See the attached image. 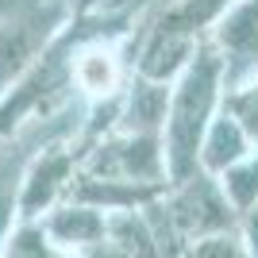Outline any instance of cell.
<instances>
[{"label":"cell","mask_w":258,"mask_h":258,"mask_svg":"<svg viewBox=\"0 0 258 258\" xmlns=\"http://www.w3.org/2000/svg\"><path fill=\"white\" fill-rule=\"evenodd\" d=\"M220 77H224V58L201 50L181 70L177 89L170 93V112L162 123V154H166L170 185L201 173V139H205L208 123L216 119Z\"/></svg>","instance_id":"cell-1"},{"label":"cell","mask_w":258,"mask_h":258,"mask_svg":"<svg viewBox=\"0 0 258 258\" xmlns=\"http://www.w3.org/2000/svg\"><path fill=\"white\" fill-rule=\"evenodd\" d=\"M151 208L166 220V231L158 235L166 258H170L166 239L170 243H197V239H208L235 227V208H231L227 193L220 189V177H212V173H193V177L177 181L173 193Z\"/></svg>","instance_id":"cell-2"},{"label":"cell","mask_w":258,"mask_h":258,"mask_svg":"<svg viewBox=\"0 0 258 258\" xmlns=\"http://www.w3.org/2000/svg\"><path fill=\"white\" fill-rule=\"evenodd\" d=\"M74 154L62 147L43 151L23 170V197H20V224L43 220L54 205H62V197L74 189Z\"/></svg>","instance_id":"cell-3"},{"label":"cell","mask_w":258,"mask_h":258,"mask_svg":"<svg viewBox=\"0 0 258 258\" xmlns=\"http://www.w3.org/2000/svg\"><path fill=\"white\" fill-rule=\"evenodd\" d=\"M54 23H58V8L46 4V8H27L12 20V12L0 16V89L8 85V77H16L23 66L31 62L39 46L50 39Z\"/></svg>","instance_id":"cell-4"},{"label":"cell","mask_w":258,"mask_h":258,"mask_svg":"<svg viewBox=\"0 0 258 258\" xmlns=\"http://www.w3.org/2000/svg\"><path fill=\"white\" fill-rule=\"evenodd\" d=\"M35 224H43L46 239H50L58 250H77V254H89V250H97L104 243V231H108V212L97 205H85V201H62V205H54L43 220H35Z\"/></svg>","instance_id":"cell-5"},{"label":"cell","mask_w":258,"mask_h":258,"mask_svg":"<svg viewBox=\"0 0 258 258\" xmlns=\"http://www.w3.org/2000/svg\"><path fill=\"white\" fill-rule=\"evenodd\" d=\"M247 154H254V139L247 135V127L231 112H224V116H216L208 123L205 139H201V173L220 177L224 170H231Z\"/></svg>","instance_id":"cell-6"},{"label":"cell","mask_w":258,"mask_h":258,"mask_svg":"<svg viewBox=\"0 0 258 258\" xmlns=\"http://www.w3.org/2000/svg\"><path fill=\"white\" fill-rule=\"evenodd\" d=\"M220 43H224V70L231 74H250L258 66V0L239 4L231 16L220 23Z\"/></svg>","instance_id":"cell-7"},{"label":"cell","mask_w":258,"mask_h":258,"mask_svg":"<svg viewBox=\"0 0 258 258\" xmlns=\"http://www.w3.org/2000/svg\"><path fill=\"white\" fill-rule=\"evenodd\" d=\"M23 170L27 162L12 151H0V250L8 235L20 227V197H23Z\"/></svg>","instance_id":"cell-8"},{"label":"cell","mask_w":258,"mask_h":258,"mask_svg":"<svg viewBox=\"0 0 258 258\" xmlns=\"http://www.w3.org/2000/svg\"><path fill=\"white\" fill-rule=\"evenodd\" d=\"M74 81L85 93H97V97H104V93H112L119 81V70H116V54L104 50V46H93V50H81L74 62Z\"/></svg>","instance_id":"cell-9"},{"label":"cell","mask_w":258,"mask_h":258,"mask_svg":"<svg viewBox=\"0 0 258 258\" xmlns=\"http://www.w3.org/2000/svg\"><path fill=\"white\" fill-rule=\"evenodd\" d=\"M220 189L227 193L235 212H250L258 205V154H247L243 162L220 173Z\"/></svg>","instance_id":"cell-10"},{"label":"cell","mask_w":258,"mask_h":258,"mask_svg":"<svg viewBox=\"0 0 258 258\" xmlns=\"http://www.w3.org/2000/svg\"><path fill=\"white\" fill-rule=\"evenodd\" d=\"M227 4H231V0H185V4H177L170 16H162L158 27L162 31H177V35H189V39H193L197 27L220 20V16L227 12Z\"/></svg>","instance_id":"cell-11"},{"label":"cell","mask_w":258,"mask_h":258,"mask_svg":"<svg viewBox=\"0 0 258 258\" xmlns=\"http://www.w3.org/2000/svg\"><path fill=\"white\" fill-rule=\"evenodd\" d=\"M0 254L4 258H62V250L46 239L43 224H20L8 235V243H4Z\"/></svg>","instance_id":"cell-12"},{"label":"cell","mask_w":258,"mask_h":258,"mask_svg":"<svg viewBox=\"0 0 258 258\" xmlns=\"http://www.w3.org/2000/svg\"><path fill=\"white\" fill-rule=\"evenodd\" d=\"M185 258H250V247L239 235H231V231H220V235L189 243Z\"/></svg>","instance_id":"cell-13"},{"label":"cell","mask_w":258,"mask_h":258,"mask_svg":"<svg viewBox=\"0 0 258 258\" xmlns=\"http://www.w3.org/2000/svg\"><path fill=\"white\" fill-rule=\"evenodd\" d=\"M224 112H231V116L247 127V135L258 143V81H254V85H247V89H239V93H231Z\"/></svg>","instance_id":"cell-14"},{"label":"cell","mask_w":258,"mask_h":258,"mask_svg":"<svg viewBox=\"0 0 258 258\" xmlns=\"http://www.w3.org/2000/svg\"><path fill=\"white\" fill-rule=\"evenodd\" d=\"M12 4H16V0H0V16H4V12H12Z\"/></svg>","instance_id":"cell-15"}]
</instances>
